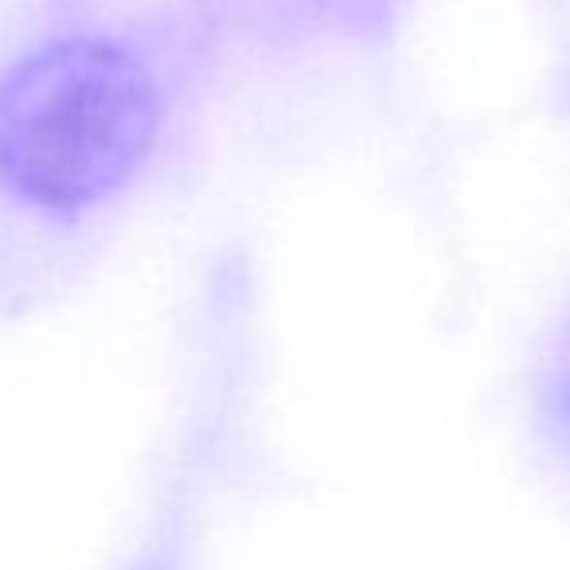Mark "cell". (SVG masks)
<instances>
[{
	"instance_id": "6da1fadb",
	"label": "cell",
	"mask_w": 570,
	"mask_h": 570,
	"mask_svg": "<svg viewBox=\"0 0 570 570\" xmlns=\"http://www.w3.org/2000/svg\"><path fill=\"white\" fill-rule=\"evenodd\" d=\"M157 87L110 40H59L0 79V184L43 212L114 196L149 157Z\"/></svg>"
}]
</instances>
